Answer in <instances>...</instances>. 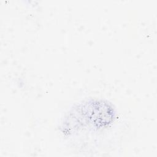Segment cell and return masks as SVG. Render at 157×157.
Wrapping results in <instances>:
<instances>
[{
    "mask_svg": "<svg viewBox=\"0 0 157 157\" xmlns=\"http://www.w3.org/2000/svg\"><path fill=\"white\" fill-rule=\"evenodd\" d=\"M113 108L103 101H90L72 109L63 123V132L71 134L89 127L100 129L112 123L115 118Z\"/></svg>",
    "mask_w": 157,
    "mask_h": 157,
    "instance_id": "obj_1",
    "label": "cell"
}]
</instances>
